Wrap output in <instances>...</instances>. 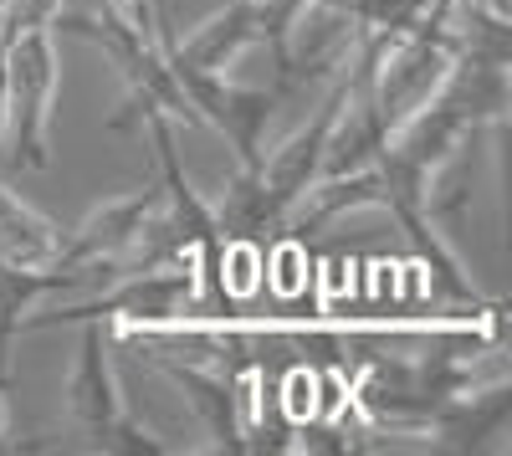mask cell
<instances>
[{
	"label": "cell",
	"mask_w": 512,
	"mask_h": 456,
	"mask_svg": "<svg viewBox=\"0 0 512 456\" xmlns=\"http://www.w3.org/2000/svg\"><path fill=\"white\" fill-rule=\"evenodd\" d=\"M67 410H72V421L93 436V446H103V451H123V456L169 451L154 431H144L128 416L118 380H113V364H108V323H93V318L82 323L77 364L67 375Z\"/></svg>",
	"instance_id": "1"
},
{
	"label": "cell",
	"mask_w": 512,
	"mask_h": 456,
	"mask_svg": "<svg viewBox=\"0 0 512 456\" xmlns=\"http://www.w3.org/2000/svg\"><path fill=\"white\" fill-rule=\"evenodd\" d=\"M52 98H57V41L52 31H26L0 52V103H6V129L26 170L52 164L47 154Z\"/></svg>",
	"instance_id": "2"
},
{
	"label": "cell",
	"mask_w": 512,
	"mask_h": 456,
	"mask_svg": "<svg viewBox=\"0 0 512 456\" xmlns=\"http://www.w3.org/2000/svg\"><path fill=\"white\" fill-rule=\"evenodd\" d=\"M344 88H349V77H344V67H338V72L328 77V93H323V103L313 108V118H308L282 149L262 154V164H256V185H262V205H267L272 236L287 231L292 211H297V205H303V195L318 185L323 149H328V129H333L338 108H344Z\"/></svg>",
	"instance_id": "3"
},
{
	"label": "cell",
	"mask_w": 512,
	"mask_h": 456,
	"mask_svg": "<svg viewBox=\"0 0 512 456\" xmlns=\"http://www.w3.org/2000/svg\"><path fill=\"white\" fill-rule=\"evenodd\" d=\"M175 67L180 88L190 98V113L195 123H210L231 149H236V164H262V144H267V129L277 118V93L272 88H236L226 82V72H200V67H185L180 57H169Z\"/></svg>",
	"instance_id": "4"
},
{
	"label": "cell",
	"mask_w": 512,
	"mask_h": 456,
	"mask_svg": "<svg viewBox=\"0 0 512 456\" xmlns=\"http://www.w3.org/2000/svg\"><path fill=\"white\" fill-rule=\"evenodd\" d=\"M512 421V385L507 375L502 380H487V385H472L451 395L431 421H425V431H431V451H482L487 436H502Z\"/></svg>",
	"instance_id": "5"
},
{
	"label": "cell",
	"mask_w": 512,
	"mask_h": 456,
	"mask_svg": "<svg viewBox=\"0 0 512 456\" xmlns=\"http://www.w3.org/2000/svg\"><path fill=\"white\" fill-rule=\"evenodd\" d=\"M169 57H180L185 67H200V72H226L236 67L251 47H262V0H231L221 16H210L195 36L175 41V36H159Z\"/></svg>",
	"instance_id": "6"
},
{
	"label": "cell",
	"mask_w": 512,
	"mask_h": 456,
	"mask_svg": "<svg viewBox=\"0 0 512 456\" xmlns=\"http://www.w3.org/2000/svg\"><path fill=\"white\" fill-rule=\"evenodd\" d=\"M159 369L185 390V400H190V410L200 416V426L216 436V451H251L246 426H241L236 380L210 375V369H195V364H180V359H164V354H159Z\"/></svg>",
	"instance_id": "7"
},
{
	"label": "cell",
	"mask_w": 512,
	"mask_h": 456,
	"mask_svg": "<svg viewBox=\"0 0 512 456\" xmlns=\"http://www.w3.org/2000/svg\"><path fill=\"white\" fill-rule=\"evenodd\" d=\"M57 252H62V226L31 211L16 190L0 185V257L21 267H47L57 262Z\"/></svg>",
	"instance_id": "8"
},
{
	"label": "cell",
	"mask_w": 512,
	"mask_h": 456,
	"mask_svg": "<svg viewBox=\"0 0 512 456\" xmlns=\"http://www.w3.org/2000/svg\"><path fill=\"white\" fill-rule=\"evenodd\" d=\"M6 390H11V380L0 375V441L11 436V395H6Z\"/></svg>",
	"instance_id": "9"
}]
</instances>
